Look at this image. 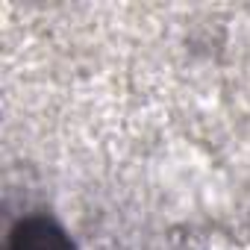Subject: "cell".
<instances>
[{"label":"cell","mask_w":250,"mask_h":250,"mask_svg":"<svg viewBox=\"0 0 250 250\" xmlns=\"http://www.w3.org/2000/svg\"><path fill=\"white\" fill-rule=\"evenodd\" d=\"M9 250H74V244L56 221L44 215H30L12 229Z\"/></svg>","instance_id":"6da1fadb"}]
</instances>
